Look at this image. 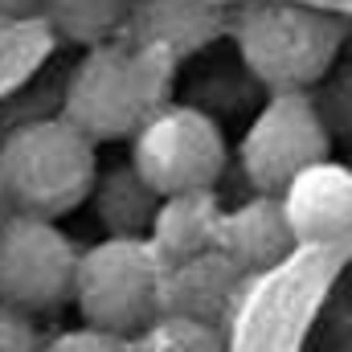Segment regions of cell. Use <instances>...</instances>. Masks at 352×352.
I'll list each match as a JSON object with an SVG mask.
<instances>
[{
	"label": "cell",
	"mask_w": 352,
	"mask_h": 352,
	"mask_svg": "<svg viewBox=\"0 0 352 352\" xmlns=\"http://www.w3.org/2000/svg\"><path fill=\"white\" fill-rule=\"evenodd\" d=\"M173 70V54L131 37L90 45L66 82L62 115L94 144L131 140L168 102Z\"/></svg>",
	"instance_id": "cell-1"
},
{
	"label": "cell",
	"mask_w": 352,
	"mask_h": 352,
	"mask_svg": "<svg viewBox=\"0 0 352 352\" xmlns=\"http://www.w3.org/2000/svg\"><path fill=\"white\" fill-rule=\"evenodd\" d=\"M98 144L66 115L21 123L0 144V184L16 213L66 217L87 205L98 180Z\"/></svg>",
	"instance_id": "cell-2"
},
{
	"label": "cell",
	"mask_w": 352,
	"mask_h": 352,
	"mask_svg": "<svg viewBox=\"0 0 352 352\" xmlns=\"http://www.w3.org/2000/svg\"><path fill=\"white\" fill-rule=\"evenodd\" d=\"M246 70L270 90H307L340 54L344 25L303 4H250L234 21Z\"/></svg>",
	"instance_id": "cell-3"
},
{
	"label": "cell",
	"mask_w": 352,
	"mask_h": 352,
	"mask_svg": "<svg viewBox=\"0 0 352 352\" xmlns=\"http://www.w3.org/2000/svg\"><path fill=\"white\" fill-rule=\"evenodd\" d=\"M160 274L164 258L148 238L111 234L90 250H78L70 303L90 328L135 336L160 316Z\"/></svg>",
	"instance_id": "cell-4"
},
{
	"label": "cell",
	"mask_w": 352,
	"mask_h": 352,
	"mask_svg": "<svg viewBox=\"0 0 352 352\" xmlns=\"http://www.w3.org/2000/svg\"><path fill=\"white\" fill-rule=\"evenodd\" d=\"M131 168L160 197L213 188L226 173V135L205 111L164 102L131 135Z\"/></svg>",
	"instance_id": "cell-5"
},
{
	"label": "cell",
	"mask_w": 352,
	"mask_h": 352,
	"mask_svg": "<svg viewBox=\"0 0 352 352\" xmlns=\"http://www.w3.org/2000/svg\"><path fill=\"white\" fill-rule=\"evenodd\" d=\"M78 250L58 221L33 213H8L0 221V303L41 316L58 311L74 295Z\"/></svg>",
	"instance_id": "cell-6"
},
{
	"label": "cell",
	"mask_w": 352,
	"mask_h": 352,
	"mask_svg": "<svg viewBox=\"0 0 352 352\" xmlns=\"http://www.w3.org/2000/svg\"><path fill=\"white\" fill-rule=\"evenodd\" d=\"M328 127L303 90H274L242 135L238 160L258 192H283L295 176L328 160Z\"/></svg>",
	"instance_id": "cell-7"
},
{
	"label": "cell",
	"mask_w": 352,
	"mask_h": 352,
	"mask_svg": "<svg viewBox=\"0 0 352 352\" xmlns=\"http://www.w3.org/2000/svg\"><path fill=\"white\" fill-rule=\"evenodd\" d=\"M246 270L234 266L217 246L188 254V258H173L164 263L160 274V316H176V320H197V324H221L242 287H246Z\"/></svg>",
	"instance_id": "cell-8"
},
{
	"label": "cell",
	"mask_w": 352,
	"mask_h": 352,
	"mask_svg": "<svg viewBox=\"0 0 352 352\" xmlns=\"http://www.w3.org/2000/svg\"><path fill=\"white\" fill-rule=\"evenodd\" d=\"M283 213L295 242L320 246L352 234V168L320 160L295 176L283 192Z\"/></svg>",
	"instance_id": "cell-9"
},
{
	"label": "cell",
	"mask_w": 352,
	"mask_h": 352,
	"mask_svg": "<svg viewBox=\"0 0 352 352\" xmlns=\"http://www.w3.org/2000/svg\"><path fill=\"white\" fill-rule=\"evenodd\" d=\"M295 246V234L287 226L278 192H258L254 201L226 209L217 226V250L246 274H258L266 266L283 263Z\"/></svg>",
	"instance_id": "cell-10"
},
{
	"label": "cell",
	"mask_w": 352,
	"mask_h": 352,
	"mask_svg": "<svg viewBox=\"0 0 352 352\" xmlns=\"http://www.w3.org/2000/svg\"><path fill=\"white\" fill-rule=\"evenodd\" d=\"M127 29H131V41L184 58L188 50H201L205 41H213V33L221 29V12H217V0H140L131 8Z\"/></svg>",
	"instance_id": "cell-11"
},
{
	"label": "cell",
	"mask_w": 352,
	"mask_h": 352,
	"mask_svg": "<svg viewBox=\"0 0 352 352\" xmlns=\"http://www.w3.org/2000/svg\"><path fill=\"white\" fill-rule=\"evenodd\" d=\"M221 201L213 188H188V192H168L156 205L148 242L160 250L164 263L188 258L201 250L217 246V226H221Z\"/></svg>",
	"instance_id": "cell-12"
},
{
	"label": "cell",
	"mask_w": 352,
	"mask_h": 352,
	"mask_svg": "<svg viewBox=\"0 0 352 352\" xmlns=\"http://www.w3.org/2000/svg\"><path fill=\"white\" fill-rule=\"evenodd\" d=\"M90 201H94L98 221L115 238H148L156 205H160V192L135 173L131 164H119L111 173H98Z\"/></svg>",
	"instance_id": "cell-13"
},
{
	"label": "cell",
	"mask_w": 352,
	"mask_h": 352,
	"mask_svg": "<svg viewBox=\"0 0 352 352\" xmlns=\"http://www.w3.org/2000/svg\"><path fill=\"white\" fill-rule=\"evenodd\" d=\"M131 8L135 0H45L41 16L54 25L58 37L90 50V45H102L127 33Z\"/></svg>",
	"instance_id": "cell-14"
},
{
	"label": "cell",
	"mask_w": 352,
	"mask_h": 352,
	"mask_svg": "<svg viewBox=\"0 0 352 352\" xmlns=\"http://www.w3.org/2000/svg\"><path fill=\"white\" fill-rule=\"evenodd\" d=\"M131 352H226V336L213 324L156 316L144 332L131 336Z\"/></svg>",
	"instance_id": "cell-15"
},
{
	"label": "cell",
	"mask_w": 352,
	"mask_h": 352,
	"mask_svg": "<svg viewBox=\"0 0 352 352\" xmlns=\"http://www.w3.org/2000/svg\"><path fill=\"white\" fill-rule=\"evenodd\" d=\"M41 352H131V336L82 324V328H70V332L41 340Z\"/></svg>",
	"instance_id": "cell-16"
},
{
	"label": "cell",
	"mask_w": 352,
	"mask_h": 352,
	"mask_svg": "<svg viewBox=\"0 0 352 352\" xmlns=\"http://www.w3.org/2000/svg\"><path fill=\"white\" fill-rule=\"evenodd\" d=\"M0 352H41V336L33 328V316L0 303Z\"/></svg>",
	"instance_id": "cell-17"
},
{
	"label": "cell",
	"mask_w": 352,
	"mask_h": 352,
	"mask_svg": "<svg viewBox=\"0 0 352 352\" xmlns=\"http://www.w3.org/2000/svg\"><path fill=\"white\" fill-rule=\"evenodd\" d=\"M45 0H0V16H33Z\"/></svg>",
	"instance_id": "cell-18"
},
{
	"label": "cell",
	"mask_w": 352,
	"mask_h": 352,
	"mask_svg": "<svg viewBox=\"0 0 352 352\" xmlns=\"http://www.w3.org/2000/svg\"><path fill=\"white\" fill-rule=\"evenodd\" d=\"M12 213V205H8V192H4V184H0V221Z\"/></svg>",
	"instance_id": "cell-19"
}]
</instances>
